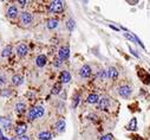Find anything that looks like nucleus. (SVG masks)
I'll return each instance as SVG.
<instances>
[{
    "mask_svg": "<svg viewBox=\"0 0 150 140\" xmlns=\"http://www.w3.org/2000/svg\"><path fill=\"white\" fill-rule=\"evenodd\" d=\"M59 80H60V83H69L71 81V75L69 71H61L60 72V76H59Z\"/></svg>",
    "mask_w": 150,
    "mask_h": 140,
    "instance_id": "8",
    "label": "nucleus"
},
{
    "mask_svg": "<svg viewBox=\"0 0 150 140\" xmlns=\"http://www.w3.org/2000/svg\"><path fill=\"white\" fill-rule=\"evenodd\" d=\"M5 83H6V77L3 76V75H0V86H3Z\"/></svg>",
    "mask_w": 150,
    "mask_h": 140,
    "instance_id": "30",
    "label": "nucleus"
},
{
    "mask_svg": "<svg viewBox=\"0 0 150 140\" xmlns=\"http://www.w3.org/2000/svg\"><path fill=\"white\" fill-rule=\"evenodd\" d=\"M35 114H37V119H39L44 115V108L42 106H37L35 107Z\"/></svg>",
    "mask_w": 150,
    "mask_h": 140,
    "instance_id": "23",
    "label": "nucleus"
},
{
    "mask_svg": "<svg viewBox=\"0 0 150 140\" xmlns=\"http://www.w3.org/2000/svg\"><path fill=\"white\" fill-rule=\"evenodd\" d=\"M136 127H137V120L134 118V119H131V121H130V123L128 126V130L129 131H135Z\"/></svg>",
    "mask_w": 150,
    "mask_h": 140,
    "instance_id": "25",
    "label": "nucleus"
},
{
    "mask_svg": "<svg viewBox=\"0 0 150 140\" xmlns=\"http://www.w3.org/2000/svg\"><path fill=\"white\" fill-rule=\"evenodd\" d=\"M108 72H109V77L111 80H116L118 77V71H117V69L115 67H110L108 69Z\"/></svg>",
    "mask_w": 150,
    "mask_h": 140,
    "instance_id": "15",
    "label": "nucleus"
},
{
    "mask_svg": "<svg viewBox=\"0 0 150 140\" xmlns=\"http://www.w3.org/2000/svg\"><path fill=\"white\" fill-rule=\"evenodd\" d=\"M64 10V3L60 1V0H55V1H51L48 5V11L50 12H55V13H59Z\"/></svg>",
    "mask_w": 150,
    "mask_h": 140,
    "instance_id": "1",
    "label": "nucleus"
},
{
    "mask_svg": "<svg viewBox=\"0 0 150 140\" xmlns=\"http://www.w3.org/2000/svg\"><path fill=\"white\" fill-rule=\"evenodd\" d=\"M66 28H68L69 31H73L74 28H76V21H74L73 19H69L66 21Z\"/></svg>",
    "mask_w": 150,
    "mask_h": 140,
    "instance_id": "22",
    "label": "nucleus"
},
{
    "mask_svg": "<svg viewBox=\"0 0 150 140\" xmlns=\"http://www.w3.org/2000/svg\"><path fill=\"white\" fill-rule=\"evenodd\" d=\"M17 16H18V8H17L16 6H10V7L7 8V17L14 19Z\"/></svg>",
    "mask_w": 150,
    "mask_h": 140,
    "instance_id": "11",
    "label": "nucleus"
},
{
    "mask_svg": "<svg viewBox=\"0 0 150 140\" xmlns=\"http://www.w3.org/2000/svg\"><path fill=\"white\" fill-rule=\"evenodd\" d=\"M0 119H1V118H0ZM0 121H1V120H0Z\"/></svg>",
    "mask_w": 150,
    "mask_h": 140,
    "instance_id": "40",
    "label": "nucleus"
},
{
    "mask_svg": "<svg viewBox=\"0 0 150 140\" xmlns=\"http://www.w3.org/2000/svg\"><path fill=\"white\" fill-rule=\"evenodd\" d=\"M61 89H63V84H61L60 82H57L53 87H52V90H51V94L53 95H58L60 92H61Z\"/></svg>",
    "mask_w": 150,
    "mask_h": 140,
    "instance_id": "17",
    "label": "nucleus"
},
{
    "mask_svg": "<svg viewBox=\"0 0 150 140\" xmlns=\"http://www.w3.org/2000/svg\"><path fill=\"white\" fill-rule=\"evenodd\" d=\"M18 4H19L21 7H24L25 5H26V1H25V0H19V1H18Z\"/></svg>",
    "mask_w": 150,
    "mask_h": 140,
    "instance_id": "31",
    "label": "nucleus"
},
{
    "mask_svg": "<svg viewBox=\"0 0 150 140\" xmlns=\"http://www.w3.org/2000/svg\"><path fill=\"white\" fill-rule=\"evenodd\" d=\"M58 25H59V21L57 19H48L46 26H47L48 30H53V29H56L58 26Z\"/></svg>",
    "mask_w": 150,
    "mask_h": 140,
    "instance_id": "18",
    "label": "nucleus"
},
{
    "mask_svg": "<svg viewBox=\"0 0 150 140\" xmlns=\"http://www.w3.org/2000/svg\"><path fill=\"white\" fill-rule=\"evenodd\" d=\"M70 57V49L68 46H61L58 50V58L60 61H65Z\"/></svg>",
    "mask_w": 150,
    "mask_h": 140,
    "instance_id": "2",
    "label": "nucleus"
},
{
    "mask_svg": "<svg viewBox=\"0 0 150 140\" xmlns=\"http://www.w3.org/2000/svg\"><path fill=\"white\" fill-rule=\"evenodd\" d=\"M0 140H8V139H7L6 137H3V138H1V139H0Z\"/></svg>",
    "mask_w": 150,
    "mask_h": 140,
    "instance_id": "37",
    "label": "nucleus"
},
{
    "mask_svg": "<svg viewBox=\"0 0 150 140\" xmlns=\"http://www.w3.org/2000/svg\"><path fill=\"white\" fill-rule=\"evenodd\" d=\"M11 54H12V46L7 45V46H5V48L3 49V52H1V57H7V56H10Z\"/></svg>",
    "mask_w": 150,
    "mask_h": 140,
    "instance_id": "20",
    "label": "nucleus"
},
{
    "mask_svg": "<svg viewBox=\"0 0 150 140\" xmlns=\"http://www.w3.org/2000/svg\"><path fill=\"white\" fill-rule=\"evenodd\" d=\"M32 14L29 13V12H22L20 16V23H22L24 25H29L32 23Z\"/></svg>",
    "mask_w": 150,
    "mask_h": 140,
    "instance_id": "5",
    "label": "nucleus"
},
{
    "mask_svg": "<svg viewBox=\"0 0 150 140\" xmlns=\"http://www.w3.org/2000/svg\"><path fill=\"white\" fill-rule=\"evenodd\" d=\"M79 99H80V96H79V95H76V96H74V99H73V105H72V107H73V108H76V107H77V105L79 103Z\"/></svg>",
    "mask_w": 150,
    "mask_h": 140,
    "instance_id": "27",
    "label": "nucleus"
},
{
    "mask_svg": "<svg viewBox=\"0 0 150 140\" xmlns=\"http://www.w3.org/2000/svg\"><path fill=\"white\" fill-rule=\"evenodd\" d=\"M46 62H47L46 56L45 55H39L38 57L35 58V66L38 67V68H43V67H45Z\"/></svg>",
    "mask_w": 150,
    "mask_h": 140,
    "instance_id": "9",
    "label": "nucleus"
},
{
    "mask_svg": "<svg viewBox=\"0 0 150 140\" xmlns=\"http://www.w3.org/2000/svg\"><path fill=\"white\" fill-rule=\"evenodd\" d=\"M1 125H3V128H5V130H10V127H11V122L8 120H3Z\"/></svg>",
    "mask_w": 150,
    "mask_h": 140,
    "instance_id": "26",
    "label": "nucleus"
},
{
    "mask_svg": "<svg viewBox=\"0 0 150 140\" xmlns=\"http://www.w3.org/2000/svg\"><path fill=\"white\" fill-rule=\"evenodd\" d=\"M98 77L101 79V80H106L108 77H109V72H108V70H101L98 72Z\"/></svg>",
    "mask_w": 150,
    "mask_h": 140,
    "instance_id": "24",
    "label": "nucleus"
},
{
    "mask_svg": "<svg viewBox=\"0 0 150 140\" xmlns=\"http://www.w3.org/2000/svg\"><path fill=\"white\" fill-rule=\"evenodd\" d=\"M79 75H80V77H83V79H87L91 75V67L87 66V64H84L80 68V70H79Z\"/></svg>",
    "mask_w": 150,
    "mask_h": 140,
    "instance_id": "4",
    "label": "nucleus"
},
{
    "mask_svg": "<svg viewBox=\"0 0 150 140\" xmlns=\"http://www.w3.org/2000/svg\"><path fill=\"white\" fill-rule=\"evenodd\" d=\"M112 139H114V135H112V134H105V135H103L102 138H99V140H112Z\"/></svg>",
    "mask_w": 150,
    "mask_h": 140,
    "instance_id": "28",
    "label": "nucleus"
},
{
    "mask_svg": "<svg viewBox=\"0 0 150 140\" xmlns=\"http://www.w3.org/2000/svg\"><path fill=\"white\" fill-rule=\"evenodd\" d=\"M29 120L30 121H33L37 119V114H35V107H32L30 110H29Z\"/></svg>",
    "mask_w": 150,
    "mask_h": 140,
    "instance_id": "21",
    "label": "nucleus"
},
{
    "mask_svg": "<svg viewBox=\"0 0 150 140\" xmlns=\"http://www.w3.org/2000/svg\"><path fill=\"white\" fill-rule=\"evenodd\" d=\"M17 55L19 56V57H25L27 55V52H29V49H27V46L25 45V44H19L18 46H17Z\"/></svg>",
    "mask_w": 150,
    "mask_h": 140,
    "instance_id": "6",
    "label": "nucleus"
},
{
    "mask_svg": "<svg viewBox=\"0 0 150 140\" xmlns=\"http://www.w3.org/2000/svg\"><path fill=\"white\" fill-rule=\"evenodd\" d=\"M38 139L39 140H51L52 139V134L50 133L48 131H44V132H40L38 134Z\"/></svg>",
    "mask_w": 150,
    "mask_h": 140,
    "instance_id": "16",
    "label": "nucleus"
},
{
    "mask_svg": "<svg viewBox=\"0 0 150 140\" xmlns=\"http://www.w3.org/2000/svg\"><path fill=\"white\" fill-rule=\"evenodd\" d=\"M124 37H125L127 39L131 41V42H135V41H136V37L132 36V34H130V33H124Z\"/></svg>",
    "mask_w": 150,
    "mask_h": 140,
    "instance_id": "29",
    "label": "nucleus"
},
{
    "mask_svg": "<svg viewBox=\"0 0 150 140\" xmlns=\"http://www.w3.org/2000/svg\"><path fill=\"white\" fill-rule=\"evenodd\" d=\"M110 105V101L108 97H102V99H99V102H98V109H101V110H106L108 107Z\"/></svg>",
    "mask_w": 150,
    "mask_h": 140,
    "instance_id": "7",
    "label": "nucleus"
},
{
    "mask_svg": "<svg viewBox=\"0 0 150 140\" xmlns=\"http://www.w3.org/2000/svg\"><path fill=\"white\" fill-rule=\"evenodd\" d=\"M11 140H16V139H13V138H12V139H11Z\"/></svg>",
    "mask_w": 150,
    "mask_h": 140,
    "instance_id": "39",
    "label": "nucleus"
},
{
    "mask_svg": "<svg viewBox=\"0 0 150 140\" xmlns=\"http://www.w3.org/2000/svg\"><path fill=\"white\" fill-rule=\"evenodd\" d=\"M56 130H57V132H59V133H63L64 131H65V127H66V125H65V121L64 120H58L57 122H56Z\"/></svg>",
    "mask_w": 150,
    "mask_h": 140,
    "instance_id": "13",
    "label": "nucleus"
},
{
    "mask_svg": "<svg viewBox=\"0 0 150 140\" xmlns=\"http://www.w3.org/2000/svg\"><path fill=\"white\" fill-rule=\"evenodd\" d=\"M16 110H17V113H24L25 110H26V105L22 103V102H18L16 105Z\"/></svg>",
    "mask_w": 150,
    "mask_h": 140,
    "instance_id": "19",
    "label": "nucleus"
},
{
    "mask_svg": "<svg viewBox=\"0 0 150 140\" xmlns=\"http://www.w3.org/2000/svg\"><path fill=\"white\" fill-rule=\"evenodd\" d=\"M129 4H137V1H128Z\"/></svg>",
    "mask_w": 150,
    "mask_h": 140,
    "instance_id": "38",
    "label": "nucleus"
},
{
    "mask_svg": "<svg viewBox=\"0 0 150 140\" xmlns=\"http://www.w3.org/2000/svg\"><path fill=\"white\" fill-rule=\"evenodd\" d=\"M4 137V134H3V131H1V128H0V139H1Z\"/></svg>",
    "mask_w": 150,
    "mask_h": 140,
    "instance_id": "36",
    "label": "nucleus"
},
{
    "mask_svg": "<svg viewBox=\"0 0 150 140\" xmlns=\"http://www.w3.org/2000/svg\"><path fill=\"white\" fill-rule=\"evenodd\" d=\"M11 92H1V95H10Z\"/></svg>",
    "mask_w": 150,
    "mask_h": 140,
    "instance_id": "35",
    "label": "nucleus"
},
{
    "mask_svg": "<svg viewBox=\"0 0 150 140\" xmlns=\"http://www.w3.org/2000/svg\"><path fill=\"white\" fill-rule=\"evenodd\" d=\"M26 131H27V126H26V123H20V125L17 126V128H16V133H17L19 137L25 135Z\"/></svg>",
    "mask_w": 150,
    "mask_h": 140,
    "instance_id": "10",
    "label": "nucleus"
},
{
    "mask_svg": "<svg viewBox=\"0 0 150 140\" xmlns=\"http://www.w3.org/2000/svg\"><path fill=\"white\" fill-rule=\"evenodd\" d=\"M118 94L122 97H129L131 95V88L129 86H122L118 88Z\"/></svg>",
    "mask_w": 150,
    "mask_h": 140,
    "instance_id": "3",
    "label": "nucleus"
},
{
    "mask_svg": "<svg viewBox=\"0 0 150 140\" xmlns=\"http://www.w3.org/2000/svg\"><path fill=\"white\" fill-rule=\"evenodd\" d=\"M24 82V79H22V76L20 75H14L13 77H12V84L18 87V86H21Z\"/></svg>",
    "mask_w": 150,
    "mask_h": 140,
    "instance_id": "14",
    "label": "nucleus"
},
{
    "mask_svg": "<svg viewBox=\"0 0 150 140\" xmlns=\"http://www.w3.org/2000/svg\"><path fill=\"white\" fill-rule=\"evenodd\" d=\"M60 64H61V63H60V59H59V58L55 61V66H56V67H58V66H60Z\"/></svg>",
    "mask_w": 150,
    "mask_h": 140,
    "instance_id": "33",
    "label": "nucleus"
},
{
    "mask_svg": "<svg viewBox=\"0 0 150 140\" xmlns=\"http://www.w3.org/2000/svg\"><path fill=\"white\" fill-rule=\"evenodd\" d=\"M19 140H30V138H29L27 135H21V137L19 138Z\"/></svg>",
    "mask_w": 150,
    "mask_h": 140,
    "instance_id": "32",
    "label": "nucleus"
},
{
    "mask_svg": "<svg viewBox=\"0 0 150 140\" xmlns=\"http://www.w3.org/2000/svg\"><path fill=\"white\" fill-rule=\"evenodd\" d=\"M129 50H130V52H131V54H132V55H134L135 57H138V55H137V54H136V52L134 51V50H132V49H131L130 46H129Z\"/></svg>",
    "mask_w": 150,
    "mask_h": 140,
    "instance_id": "34",
    "label": "nucleus"
},
{
    "mask_svg": "<svg viewBox=\"0 0 150 140\" xmlns=\"http://www.w3.org/2000/svg\"><path fill=\"white\" fill-rule=\"evenodd\" d=\"M86 102L90 103V105H95V103H98L99 102V96L97 94H90L86 99Z\"/></svg>",
    "mask_w": 150,
    "mask_h": 140,
    "instance_id": "12",
    "label": "nucleus"
}]
</instances>
